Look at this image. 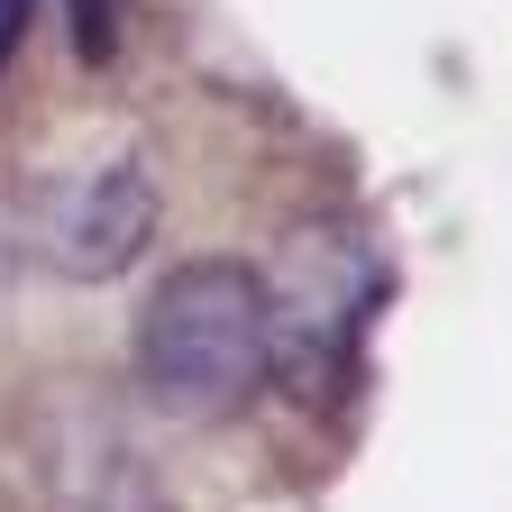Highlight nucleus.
<instances>
[{
	"label": "nucleus",
	"mask_w": 512,
	"mask_h": 512,
	"mask_svg": "<svg viewBox=\"0 0 512 512\" xmlns=\"http://www.w3.org/2000/svg\"><path fill=\"white\" fill-rule=\"evenodd\" d=\"M28 19H37V0H0V64L19 55V37H28Z\"/></svg>",
	"instance_id": "39448f33"
},
{
	"label": "nucleus",
	"mask_w": 512,
	"mask_h": 512,
	"mask_svg": "<svg viewBox=\"0 0 512 512\" xmlns=\"http://www.w3.org/2000/svg\"><path fill=\"white\" fill-rule=\"evenodd\" d=\"M266 275L238 256H192L147 293L138 384L165 412H229L266 375Z\"/></svg>",
	"instance_id": "f257e3e1"
},
{
	"label": "nucleus",
	"mask_w": 512,
	"mask_h": 512,
	"mask_svg": "<svg viewBox=\"0 0 512 512\" xmlns=\"http://www.w3.org/2000/svg\"><path fill=\"white\" fill-rule=\"evenodd\" d=\"M28 238H37V256H46L55 275H83V284L128 275L138 247L156 238V183H147V165L110 156V165L46 174L28 192Z\"/></svg>",
	"instance_id": "7ed1b4c3"
},
{
	"label": "nucleus",
	"mask_w": 512,
	"mask_h": 512,
	"mask_svg": "<svg viewBox=\"0 0 512 512\" xmlns=\"http://www.w3.org/2000/svg\"><path fill=\"white\" fill-rule=\"evenodd\" d=\"M384 302V256L366 229H302L284 275H266V366L293 384V394H330L357 330L375 320Z\"/></svg>",
	"instance_id": "f03ea898"
},
{
	"label": "nucleus",
	"mask_w": 512,
	"mask_h": 512,
	"mask_svg": "<svg viewBox=\"0 0 512 512\" xmlns=\"http://www.w3.org/2000/svg\"><path fill=\"white\" fill-rule=\"evenodd\" d=\"M64 10H74V46H83V64H110L138 0H64Z\"/></svg>",
	"instance_id": "20e7f679"
}]
</instances>
